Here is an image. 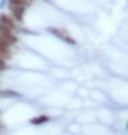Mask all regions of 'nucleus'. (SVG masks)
<instances>
[{
    "mask_svg": "<svg viewBox=\"0 0 128 135\" xmlns=\"http://www.w3.org/2000/svg\"><path fill=\"white\" fill-rule=\"evenodd\" d=\"M48 32H51L54 36H57V37L61 39L62 41H66V43H69V44H75V40H73L72 37H69V35L65 33L63 30L57 29V28H48Z\"/></svg>",
    "mask_w": 128,
    "mask_h": 135,
    "instance_id": "f257e3e1",
    "label": "nucleus"
},
{
    "mask_svg": "<svg viewBox=\"0 0 128 135\" xmlns=\"http://www.w3.org/2000/svg\"><path fill=\"white\" fill-rule=\"evenodd\" d=\"M0 25L4 26V28H7V29H10V30H13V29L15 28L14 21L11 20L8 15H6V14H2V15H0Z\"/></svg>",
    "mask_w": 128,
    "mask_h": 135,
    "instance_id": "f03ea898",
    "label": "nucleus"
},
{
    "mask_svg": "<svg viewBox=\"0 0 128 135\" xmlns=\"http://www.w3.org/2000/svg\"><path fill=\"white\" fill-rule=\"evenodd\" d=\"M11 8V13H13L14 18L17 21H21L22 17H23V7H18V6H10Z\"/></svg>",
    "mask_w": 128,
    "mask_h": 135,
    "instance_id": "7ed1b4c3",
    "label": "nucleus"
},
{
    "mask_svg": "<svg viewBox=\"0 0 128 135\" xmlns=\"http://www.w3.org/2000/svg\"><path fill=\"white\" fill-rule=\"evenodd\" d=\"M10 54V44L0 40V57H7Z\"/></svg>",
    "mask_w": 128,
    "mask_h": 135,
    "instance_id": "20e7f679",
    "label": "nucleus"
},
{
    "mask_svg": "<svg viewBox=\"0 0 128 135\" xmlns=\"http://www.w3.org/2000/svg\"><path fill=\"white\" fill-rule=\"evenodd\" d=\"M46 121H48V117H47V116H39V117H35V119L30 120V123H32V124H35V126L43 124V123H46Z\"/></svg>",
    "mask_w": 128,
    "mask_h": 135,
    "instance_id": "39448f33",
    "label": "nucleus"
},
{
    "mask_svg": "<svg viewBox=\"0 0 128 135\" xmlns=\"http://www.w3.org/2000/svg\"><path fill=\"white\" fill-rule=\"evenodd\" d=\"M0 97L11 98V97H19V94L15 93V91H11V90H4V91H0Z\"/></svg>",
    "mask_w": 128,
    "mask_h": 135,
    "instance_id": "423d86ee",
    "label": "nucleus"
},
{
    "mask_svg": "<svg viewBox=\"0 0 128 135\" xmlns=\"http://www.w3.org/2000/svg\"><path fill=\"white\" fill-rule=\"evenodd\" d=\"M10 6H18V7H25L28 4V0H8Z\"/></svg>",
    "mask_w": 128,
    "mask_h": 135,
    "instance_id": "0eeeda50",
    "label": "nucleus"
},
{
    "mask_svg": "<svg viewBox=\"0 0 128 135\" xmlns=\"http://www.w3.org/2000/svg\"><path fill=\"white\" fill-rule=\"evenodd\" d=\"M6 69V61L0 57V70H4Z\"/></svg>",
    "mask_w": 128,
    "mask_h": 135,
    "instance_id": "6e6552de",
    "label": "nucleus"
},
{
    "mask_svg": "<svg viewBox=\"0 0 128 135\" xmlns=\"http://www.w3.org/2000/svg\"><path fill=\"white\" fill-rule=\"evenodd\" d=\"M6 3H7V0H0V8H3L6 6Z\"/></svg>",
    "mask_w": 128,
    "mask_h": 135,
    "instance_id": "1a4fd4ad",
    "label": "nucleus"
},
{
    "mask_svg": "<svg viewBox=\"0 0 128 135\" xmlns=\"http://www.w3.org/2000/svg\"><path fill=\"white\" fill-rule=\"evenodd\" d=\"M0 127H2V126H0Z\"/></svg>",
    "mask_w": 128,
    "mask_h": 135,
    "instance_id": "9d476101",
    "label": "nucleus"
}]
</instances>
